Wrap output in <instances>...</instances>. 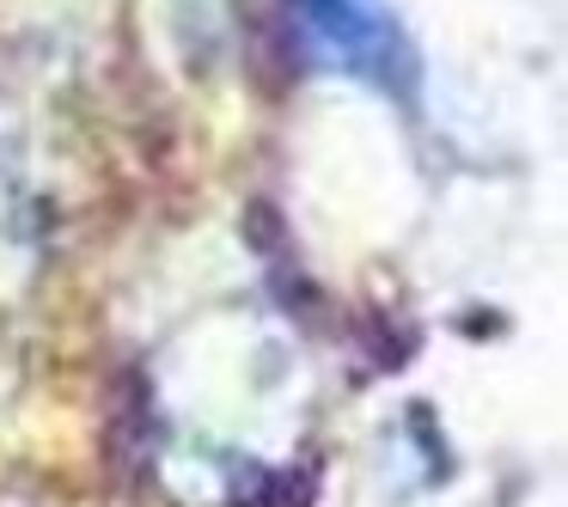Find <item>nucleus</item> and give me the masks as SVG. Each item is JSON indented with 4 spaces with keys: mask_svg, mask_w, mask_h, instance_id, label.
Returning <instances> with one entry per match:
<instances>
[{
    "mask_svg": "<svg viewBox=\"0 0 568 507\" xmlns=\"http://www.w3.org/2000/svg\"><path fill=\"white\" fill-rule=\"evenodd\" d=\"M306 7L324 19V31H331L336 43H348V50H367L373 43V26H367V13H361L355 0H306Z\"/></svg>",
    "mask_w": 568,
    "mask_h": 507,
    "instance_id": "obj_1",
    "label": "nucleus"
}]
</instances>
